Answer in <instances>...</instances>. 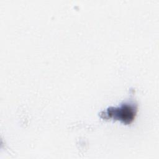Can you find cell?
Wrapping results in <instances>:
<instances>
[{
    "instance_id": "1",
    "label": "cell",
    "mask_w": 159,
    "mask_h": 159,
    "mask_svg": "<svg viewBox=\"0 0 159 159\" xmlns=\"http://www.w3.org/2000/svg\"><path fill=\"white\" fill-rule=\"evenodd\" d=\"M114 111V114H120V119L122 120L124 122H130L132 120L135 112L134 109L127 105L122 106L120 109H115L112 110Z\"/></svg>"
}]
</instances>
